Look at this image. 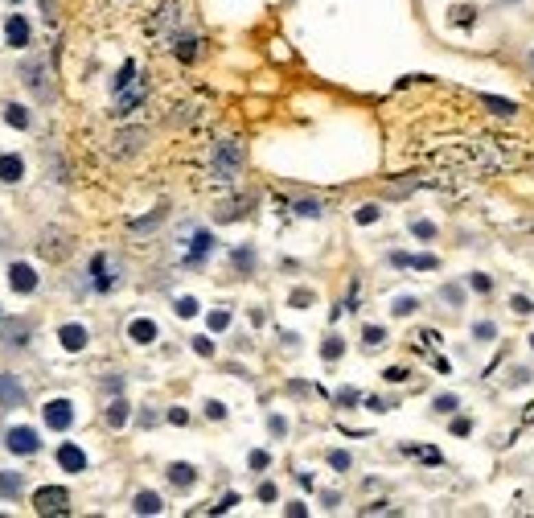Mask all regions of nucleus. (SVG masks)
<instances>
[{
    "label": "nucleus",
    "mask_w": 534,
    "mask_h": 518,
    "mask_svg": "<svg viewBox=\"0 0 534 518\" xmlns=\"http://www.w3.org/2000/svg\"><path fill=\"white\" fill-rule=\"evenodd\" d=\"M8 284H12V292H33L37 288V272L29 263H12L8 268Z\"/></svg>",
    "instance_id": "obj_7"
},
{
    "label": "nucleus",
    "mask_w": 534,
    "mask_h": 518,
    "mask_svg": "<svg viewBox=\"0 0 534 518\" xmlns=\"http://www.w3.org/2000/svg\"><path fill=\"white\" fill-rule=\"evenodd\" d=\"M0 403L4 408H21L25 403V387L16 379H8V375H0Z\"/></svg>",
    "instance_id": "obj_13"
},
{
    "label": "nucleus",
    "mask_w": 534,
    "mask_h": 518,
    "mask_svg": "<svg viewBox=\"0 0 534 518\" xmlns=\"http://www.w3.org/2000/svg\"><path fill=\"white\" fill-rule=\"evenodd\" d=\"M226 325H230V313H226V309H214V313H210V329H214V333H222Z\"/></svg>",
    "instance_id": "obj_33"
},
{
    "label": "nucleus",
    "mask_w": 534,
    "mask_h": 518,
    "mask_svg": "<svg viewBox=\"0 0 534 518\" xmlns=\"http://www.w3.org/2000/svg\"><path fill=\"white\" fill-rule=\"evenodd\" d=\"M506 4H510V0H506Z\"/></svg>",
    "instance_id": "obj_56"
},
{
    "label": "nucleus",
    "mask_w": 534,
    "mask_h": 518,
    "mask_svg": "<svg viewBox=\"0 0 534 518\" xmlns=\"http://www.w3.org/2000/svg\"><path fill=\"white\" fill-rule=\"evenodd\" d=\"M4 445L16 453V457H33L37 449H41V440H37V432L33 428H25V424H16V428H8V436H4Z\"/></svg>",
    "instance_id": "obj_4"
},
{
    "label": "nucleus",
    "mask_w": 534,
    "mask_h": 518,
    "mask_svg": "<svg viewBox=\"0 0 534 518\" xmlns=\"http://www.w3.org/2000/svg\"><path fill=\"white\" fill-rule=\"evenodd\" d=\"M469 428H473L469 420H457V424H452V432H457V436H469Z\"/></svg>",
    "instance_id": "obj_53"
},
{
    "label": "nucleus",
    "mask_w": 534,
    "mask_h": 518,
    "mask_svg": "<svg viewBox=\"0 0 534 518\" xmlns=\"http://www.w3.org/2000/svg\"><path fill=\"white\" fill-rule=\"evenodd\" d=\"M132 510H136V515H160V510H165V502H160V494H152V490H140Z\"/></svg>",
    "instance_id": "obj_16"
},
{
    "label": "nucleus",
    "mask_w": 534,
    "mask_h": 518,
    "mask_svg": "<svg viewBox=\"0 0 534 518\" xmlns=\"http://www.w3.org/2000/svg\"><path fill=\"white\" fill-rule=\"evenodd\" d=\"M391 263H395V268H420V272H436V268H440L436 255H407V251H395Z\"/></svg>",
    "instance_id": "obj_8"
},
{
    "label": "nucleus",
    "mask_w": 534,
    "mask_h": 518,
    "mask_svg": "<svg viewBox=\"0 0 534 518\" xmlns=\"http://www.w3.org/2000/svg\"><path fill=\"white\" fill-rule=\"evenodd\" d=\"M234 268H243V272L255 268V251H251V247H239V251H234Z\"/></svg>",
    "instance_id": "obj_31"
},
{
    "label": "nucleus",
    "mask_w": 534,
    "mask_h": 518,
    "mask_svg": "<svg viewBox=\"0 0 534 518\" xmlns=\"http://www.w3.org/2000/svg\"><path fill=\"white\" fill-rule=\"evenodd\" d=\"M41 416H45V428L66 432V428L74 424V403H70V399H49V403L41 408Z\"/></svg>",
    "instance_id": "obj_3"
},
{
    "label": "nucleus",
    "mask_w": 534,
    "mask_h": 518,
    "mask_svg": "<svg viewBox=\"0 0 534 518\" xmlns=\"http://www.w3.org/2000/svg\"><path fill=\"white\" fill-rule=\"evenodd\" d=\"M411 235H415V239H436V222H424V218H420V222H411Z\"/></svg>",
    "instance_id": "obj_30"
},
{
    "label": "nucleus",
    "mask_w": 534,
    "mask_h": 518,
    "mask_svg": "<svg viewBox=\"0 0 534 518\" xmlns=\"http://www.w3.org/2000/svg\"><path fill=\"white\" fill-rule=\"evenodd\" d=\"M457 408H461V399H457V395H436V412H444V416H448V412H457Z\"/></svg>",
    "instance_id": "obj_37"
},
{
    "label": "nucleus",
    "mask_w": 534,
    "mask_h": 518,
    "mask_svg": "<svg viewBox=\"0 0 534 518\" xmlns=\"http://www.w3.org/2000/svg\"><path fill=\"white\" fill-rule=\"evenodd\" d=\"M177 317H197V301L193 296H177Z\"/></svg>",
    "instance_id": "obj_32"
},
{
    "label": "nucleus",
    "mask_w": 534,
    "mask_h": 518,
    "mask_svg": "<svg viewBox=\"0 0 534 518\" xmlns=\"http://www.w3.org/2000/svg\"><path fill=\"white\" fill-rule=\"evenodd\" d=\"M259 498H263V502H276V486H271V482H263V486H259Z\"/></svg>",
    "instance_id": "obj_47"
},
{
    "label": "nucleus",
    "mask_w": 534,
    "mask_h": 518,
    "mask_svg": "<svg viewBox=\"0 0 534 518\" xmlns=\"http://www.w3.org/2000/svg\"><path fill=\"white\" fill-rule=\"evenodd\" d=\"M193 350H197L202 358H210V354H214V342H210V338H193Z\"/></svg>",
    "instance_id": "obj_40"
},
{
    "label": "nucleus",
    "mask_w": 534,
    "mask_h": 518,
    "mask_svg": "<svg viewBox=\"0 0 534 518\" xmlns=\"http://www.w3.org/2000/svg\"><path fill=\"white\" fill-rule=\"evenodd\" d=\"M21 177H25V161H21L16 152H4V156H0V181L12 185V181H21Z\"/></svg>",
    "instance_id": "obj_15"
},
{
    "label": "nucleus",
    "mask_w": 534,
    "mask_h": 518,
    "mask_svg": "<svg viewBox=\"0 0 534 518\" xmlns=\"http://www.w3.org/2000/svg\"><path fill=\"white\" fill-rule=\"evenodd\" d=\"M214 251V235L210 231H193V243H189V255H185V268H197L206 255Z\"/></svg>",
    "instance_id": "obj_6"
},
{
    "label": "nucleus",
    "mask_w": 534,
    "mask_h": 518,
    "mask_svg": "<svg viewBox=\"0 0 534 518\" xmlns=\"http://www.w3.org/2000/svg\"><path fill=\"white\" fill-rule=\"evenodd\" d=\"M169 424H189V412H185V408H173V412H169Z\"/></svg>",
    "instance_id": "obj_46"
},
{
    "label": "nucleus",
    "mask_w": 534,
    "mask_h": 518,
    "mask_svg": "<svg viewBox=\"0 0 534 518\" xmlns=\"http://www.w3.org/2000/svg\"><path fill=\"white\" fill-rule=\"evenodd\" d=\"M169 482H173L177 490H189V486L197 482V469L185 465V461H173V465H169Z\"/></svg>",
    "instance_id": "obj_14"
},
{
    "label": "nucleus",
    "mask_w": 534,
    "mask_h": 518,
    "mask_svg": "<svg viewBox=\"0 0 534 518\" xmlns=\"http://www.w3.org/2000/svg\"><path fill=\"white\" fill-rule=\"evenodd\" d=\"M308 301H313V292H304V288H300V292H292V305H308Z\"/></svg>",
    "instance_id": "obj_52"
},
{
    "label": "nucleus",
    "mask_w": 534,
    "mask_h": 518,
    "mask_svg": "<svg viewBox=\"0 0 534 518\" xmlns=\"http://www.w3.org/2000/svg\"><path fill=\"white\" fill-rule=\"evenodd\" d=\"M58 465H62L66 473H82V469H86V453H82L78 445H62V449H58Z\"/></svg>",
    "instance_id": "obj_9"
},
{
    "label": "nucleus",
    "mask_w": 534,
    "mask_h": 518,
    "mask_svg": "<svg viewBox=\"0 0 534 518\" xmlns=\"http://www.w3.org/2000/svg\"><path fill=\"white\" fill-rule=\"evenodd\" d=\"M206 416H210V420H226V408H222L218 399H210V403H206Z\"/></svg>",
    "instance_id": "obj_41"
},
{
    "label": "nucleus",
    "mask_w": 534,
    "mask_h": 518,
    "mask_svg": "<svg viewBox=\"0 0 534 518\" xmlns=\"http://www.w3.org/2000/svg\"><path fill=\"white\" fill-rule=\"evenodd\" d=\"M128 86H136V62H132V58H128V62L119 66V74H115V82H111V91H115V95H123Z\"/></svg>",
    "instance_id": "obj_17"
},
{
    "label": "nucleus",
    "mask_w": 534,
    "mask_h": 518,
    "mask_svg": "<svg viewBox=\"0 0 534 518\" xmlns=\"http://www.w3.org/2000/svg\"><path fill=\"white\" fill-rule=\"evenodd\" d=\"M33 510H37V515H66V510H70V494H66L62 486H41V490L33 494Z\"/></svg>",
    "instance_id": "obj_2"
},
{
    "label": "nucleus",
    "mask_w": 534,
    "mask_h": 518,
    "mask_svg": "<svg viewBox=\"0 0 534 518\" xmlns=\"http://www.w3.org/2000/svg\"><path fill=\"white\" fill-rule=\"evenodd\" d=\"M407 375H411L407 366H387V370H383V379H387V383H407Z\"/></svg>",
    "instance_id": "obj_36"
},
{
    "label": "nucleus",
    "mask_w": 534,
    "mask_h": 518,
    "mask_svg": "<svg viewBox=\"0 0 534 518\" xmlns=\"http://www.w3.org/2000/svg\"><path fill=\"white\" fill-rule=\"evenodd\" d=\"M366 408H370V412H391L395 403H391V399H366Z\"/></svg>",
    "instance_id": "obj_45"
},
{
    "label": "nucleus",
    "mask_w": 534,
    "mask_h": 518,
    "mask_svg": "<svg viewBox=\"0 0 534 518\" xmlns=\"http://www.w3.org/2000/svg\"><path fill=\"white\" fill-rule=\"evenodd\" d=\"M354 218H358L362 226H370V222H378V218H383V210H378V206H362V210H358Z\"/></svg>",
    "instance_id": "obj_29"
},
{
    "label": "nucleus",
    "mask_w": 534,
    "mask_h": 518,
    "mask_svg": "<svg viewBox=\"0 0 534 518\" xmlns=\"http://www.w3.org/2000/svg\"><path fill=\"white\" fill-rule=\"evenodd\" d=\"M234 506H239V494H226V498L214 506V515H226V510H234Z\"/></svg>",
    "instance_id": "obj_43"
},
{
    "label": "nucleus",
    "mask_w": 534,
    "mask_h": 518,
    "mask_svg": "<svg viewBox=\"0 0 534 518\" xmlns=\"http://www.w3.org/2000/svg\"><path fill=\"white\" fill-rule=\"evenodd\" d=\"M481 107H489L494 115H514V111H518V103H514V99H502V95H481Z\"/></svg>",
    "instance_id": "obj_18"
},
{
    "label": "nucleus",
    "mask_w": 534,
    "mask_h": 518,
    "mask_svg": "<svg viewBox=\"0 0 534 518\" xmlns=\"http://www.w3.org/2000/svg\"><path fill=\"white\" fill-rule=\"evenodd\" d=\"M193 45H197V41H193V37H181V41H177V45H173V49H177V54H181V58H185V62H193V54H197V49H193Z\"/></svg>",
    "instance_id": "obj_35"
},
{
    "label": "nucleus",
    "mask_w": 534,
    "mask_h": 518,
    "mask_svg": "<svg viewBox=\"0 0 534 518\" xmlns=\"http://www.w3.org/2000/svg\"><path fill=\"white\" fill-rule=\"evenodd\" d=\"M12 4H21V0H12Z\"/></svg>",
    "instance_id": "obj_55"
},
{
    "label": "nucleus",
    "mask_w": 534,
    "mask_h": 518,
    "mask_svg": "<svg viewBox=\"0 0 534 518\" xmlns=\"http://www.w3.org/2000/svg\"><path fill=\"white\" fill-rule=\"evenodd\" d=\"M243 161H247V152H243L239 140H218V144H214V156H210V173H214V181L230 185V181L239 177Z\"/></svg>",
    "instance_id": "obj_1"
},
{
    "label": "nucleus",
    "mask_w": 534,
    "mask_h": 518,
    "mask_svg": "<svg viewBox=\"0 0 534 518\" xmlns=\"http://www.w3.org/2000/svg\"><path fill=\"white\" fill-rule=\"evenodd\" d=\"M440 296H444V301H452V305H461V288H444Z\"/></svg>",
    "instance_id": "obj_51"
},
{
    "label": "nucleus",
    "mask_w": 534,
    "mask_h": 518,
    "mask_svg": "<svg viewBox=\"0 0 534 518\" xmlns=\"http://www.w3.org/2000/svg\"><path fill=\"white\" fill-rule=\"evenodd\" d=\"M0 494H4V498H16V494H21V478H16V473H4V478H0Z\"/></svg>",
    "instance_id": "obj_27"
},
{
    "label": "nucleus",
    "mask_w": 534,
    "mask_h": 518,
    "mask_svg": "<svg viewBox=\"0 0 534 518\" xmlns=\"http://www.w3.org/2000/svg\"><path fill=\"white\" fill-rule=\"evenodd\" d=\"M4 119H8L12 128H29V111H25V107H16V103H8V107H4Z\"/></svg>",
    "instance_id": "obj_22"
},
{
    "label": "nucleus",
    "mask_w": 534,
    "mask_h": 518,
    "mask_svg": "<svg viewBox=\"0 0 534 518\" xmlns=\"http://www.w3.org/2000/svg\"><path fill=\"white\" fill-rule=\"evenodd\" d=\"M4 37H8V45H16V49H21V45H29V21H25L21 12H12V16H8V25H4Z\"/></svg>",
    "instance_id": "obj_10"
},
{
    "label": "nucleus",
    "mask_w": 534,
    "mask_h": 518,
    "mask_svg": "<svg viewBox=\"0 0 534 518\" xmlns=\"http://www.w3.org/2000/svg\"><path fill=\"white\" fill-rule=\"evenodd\" d=\"M90 276H95V280H90L95 292H111L115 280H119V276H115V263H111L107 255H95V259H90Z\"/></svg>",
    "instance_id": "obj_5"
},
{
    "label": "nucleus",
    "mask_w": 534,
    "mask_h": 518,
    "mask_svg": "<svg viewBox=\"0 0 534 518\" xmlns=\"http://www.w3.org/2000/svg\"><path fill=\"white\" fill-rule=\"evenodd\" d=\"M469 288H473V292H481V296H489V292H494V280H489V276H481V272H473V276H469Z\"/></svg>",
    "instance_id": "obj_25"
},
{
    "label": "nucleus",
    "mask_w": 534,
    "mask_h": 518,
    "mask_svg": "<svg viewBox=\"0 0 534 518\" xmlns=\"http://www.w3.org/2000/svg\"><path fill=\"white\" fill-rule=\"evenodd\" d=\"M58 342H62V350L78 354V350H86V329H82V325H62V329H58Z\"/></svg>",
    "instance_id": "obj_12"
},
{
    "label": "nucleus",
    "mask_w": 534,
    "mask_h": 518,
    "mask_svg": "<svg viewBox=\"0 0 534 518\" xmlns=\"http://www.w3.org/2000/svg\"><path fill=\"white\" fill-rule=\"evenodd\" d=\"M473 12H477V8H469V4H457V8H452V21H457V25H473Z\"/></svg>",
    "instance_id": "obj_34"
},
{
    "label": "nucleus",
    "mask_w": 534,
    "mask_h": 518,
    "mask_svg": "<svg viewBox=\"0 0 534 518\" xmlns=\"http://www.w3.org/2000/svg\"><path fill=\"white\" fill-rule=\"evenodd\" d=\"M415 309H420L415 296H395V309H391V313H395V317H411Z\"/></svg>",
    "instance_id": "obj_23"
},
{
    "label": "nucleus",
    "mask_w": 534,
    "mask_h": 518,
    "mask_svg": "<svg viewBox=\"0 0 534 518\" xmlns=\"http://www.w3.org/2000/svg\"><path fill=\"white\" fill-rule=\"evenodd\" d=\"M267 428H271L276 436H284V432H288V420H284V416H271V420H267Z\"/></svg>",
    "instance_id": "obj_44"
},
{
    "label": "nucleus",
    "mask_w": 534,
    "mask_h": 518,
    "mask_svg": "<svg viewBox=\"0 0 534 518\" xmlns=\"http://www.w3.org/2000/svg\"><path fill=\"white\" fill-rule=\"evenodd\" d=\"M8 346H29V321H12L8 325Z\"/></svg>",
    "instance_id": "obj_19"
},
{
    "label": "nucleus",
    "mask_w": 534,
    "mask_h": 518,
    "mask_svg": "<svg viewBox=\"0 0 534 518\" xmlns=\"http://www.w3.org/2000/svg\"><path fill=\"white\" fill-rule=\"evenodd\" d=\"M128 338H132L136 346H152V342H156V321H148V317H136V321L128 325Z\"/></svg>",
    "instance_id": "obj_11"
},
{
    "label": "nucleus",
    "mask_w": 534,
    "mask_h": 518,
    "mask_svg": "<svg viewBox=\"0 0 534 518\" xmlns=\"http://www.w3.org/2000/svg\"><path fill=\"white\" fill-rule=\"evenodd\" d=\"M107 424H111V428H123V424H128V403H123V399H115V403L107 408Z\"/></svg>",
    "instance_id": "obj_21"
},
{
    "label": "nucleus",
    "mask_w": 534,
    "mask_h": 518,
    "mask_svg": "<svg viewBox=\"0 0 534 518\" xmlns=\"http://www.w3.org/2000/svg\"><path fill=\"white\" fill-rule=\"evenodd\" d=\"M362 342L374 350V346H383V342H387V329H383V325H366V329H362Z\"/></svg>",
    "instance_id": "obj_24"
},
{
    "label": "nucleus",
    "mask_w": 534,
    "mask_h": 518,
    "mask_svg": "<svg viewBox=\"0 0 534 518\" xmlns=\"http://www.w3.org/2000/svg\"><path fill=\"white\" fill-rule=\"evenodd\" d=\"M329 465H333L337 473H345V469H350V453H341V449H337V453H329Z\"/></svg>",
    "instance_id": "obj_38"
},
{
    "label": "nucleus",
    "mask_w": 534,
    "mask_h": 518,
    "mask_svg": "<svg viewBox=\"0 0 534 518\" xmlns=\"http://www.w3.org/2000/svg\"><path fill=\"white\" fill-rule=\"evenodd\" d=\"M337 399H341V403H358V399H362V395H358V391H354V387H345V391H341V395H337Z\"/></svg>",
    "instance_id": "obj_48"
},
{
    "label": "nucleus",
    "mask_w": 534,
    "mask_h": 518,
    "mask_svg": "<svg viewBox=\"0 0 534 518\" xmlns=\"http://www.w3.org/2000/svg\"><path fill=\"white\" fill-rule=\"evenodd\" d=\"M531 350H534V333H531Z\"/></svg>",
    "instance_id": "obj_54"
},
{
    "label": "nucleus",
    "mask_w": 534,
    "mask_h": 518,
    "mask_svg": "<svg viewBox=\"0 0 534 518\" xmlns=\"http://www.w3.org/2000/svg\"><path fill=\"white\" fill-rule=\"evenodd\" d=\"M288 515H292V518H304V515H308V506H304V502H292V506H288Z\"/></svg>",
    "instance_id": "obj_50"
},
{
    "label": "nucleus",
    "mask_w": 534,
    "mask_h": 518,
    "mask_svg": "<svg viewBox=\"0 0 534 518\" xmlns=\"http://www.w3.org/2000/svg\"><path fill=\"white\" fill-rule=\"evenodd\" d=\"M267 465H271V457H267L263 449H255V453H251V469H267Z\"/></svg>",
    "instance_id": "obj_42"
},
{
    "label": "nucleus",
    "mask_w": 534,
    "mask_h": 518,
    "mask_svg": "<svg viewBox=\"0 0 534 518\" xmlns=\"http://www.w3.org/2000/svg\"><path fill=\"white\" fill-rule=\"evenodd\" d=\"M296 214H304V218H317V214H321V202H300V206H296Z\"/></svg>",
    "instance_id": "obj_39"
},
{
    "label": "nucleus",
    "mask_w": 534,
    "mask_h": 518,
    "mask_svg": "<svg viewBox=\"0 0 534 518\" xmlns=\"http://www.w3.org/2000/svg\"><path fill=\"white\" fill-rule=\"evenodd\" d=\"M341 354H345V342H341V338H325V346H321V358H325V362H337Z\"/></svg>",
    "instance_id": "obj_20"
},
{
    "label": "nucleus",
    "mask_w": 534,
    "mask_h": 518,
    "mask_svg": "<svg viewBox=\"0 0 534 518\" xmlns=\"http://www.w3.org/2000/svg\"><path fill=\"white\" fill-rule=\"evenodd\" d=\"M510 309H514L518 317H531V313H534V301H531V296H522V292H518V296H510Z\"/></svg>",
    "instance_id": "obj_28"
},
{
    "label": "nucleus",
    "mask_w": 534,
    "mask_h": 518,
    "mask_svg": "<svg viewBox=\"0 0 534 518\" xmlns=\"http://www.w3.org/2000/svg\"><path fill=\"white\" fill-rule=\"evenodd\" d=\"M420 457H424L428 465H440V453H436V449H420Z\"/></svg>",
    "instance_id": "obj_49"
},
{
    "label": "nucleus",
    "mask_w": 534,
    "mask_h": 518,
    "mask_svg": "<svg viewBox=\"0 0 534 518\" xmlns=\"http://www.w3.org/2000/svg\"><path fill=\"white\" fill-rule=\"evenodd\" d=\"M473 338H477V342H494V338H498V325H494V321H477V325H473Z\"/></svg>",
    "instance_id": "obj_26"
}]
</instances>
